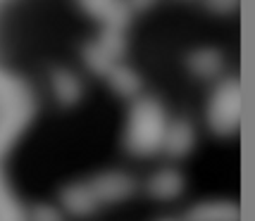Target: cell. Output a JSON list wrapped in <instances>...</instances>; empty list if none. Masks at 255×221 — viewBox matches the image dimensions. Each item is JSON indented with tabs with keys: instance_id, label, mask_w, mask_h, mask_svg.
Here are the masks:
<instances>
[{
	"instance_id": "obj_9",
	"label": "cell",
	"mask_w": 255,
	"mask_h": 221,
	"mask_svg": "<svg viewBox=\"0 0 255 221\" xmlns=\"http://www.w3.org/2000/svg\"><path fill=\"white\" fill-rule=\"evenodd\" d=\"M50 83H53V93H55L57 102L62 107H72V105L79 102V98H81V81L72 72L55 69L50 74Z\"/></svg>"
},
{
	"instance_id": "obj_5",
	"label": "cell",
	"mask_w": 255,
	"mask_h": 221,
	"mask_svg": "<svg viewBox=\"0 0 255 221\" xmlns=\"http://www.w3.org/2000/svg\"><path fill=\"white\" fill-rule=\"evenodd\" d=\"M196 145V131L191 122L186 119H177V122L167 124L165 141H162V150L169 157H186Z\"/></svg>"
},
{
	"instance_id": "obj_11",
	"label": "cell",
	"mask_w": 255,
	"mask_h": 221,
	"mask_svg": "<svg viewBox=\"0 0 255 221\" xmlns=\"http://www.w3.org/2000/svg\"><path fill=\"white\" fill-rule=\"evenodd\" d=\"M84 60H86V65H89L91 72H93V74H98V76H105L112 67L117 65V62H115V60H112V57L108 55L98 43L86 45V50H84Z\"/></svg>"
},
{
	"instance_id": "obj_15",
	"label": "cell",
	"mask_w": 255,
	"mask_h": 221,
	"mask_svg": "<svg viewBox=\"0 0 255 221\" xmlns=\"http://www.w3.org/2000/svg\"><path fill=\"white\" fill-rule=\"evenodd\" d=\"M205 5L210 7L212 12H232L236 10V5H239V0H205Z\"/></svg>"
},
{
	"instance_id": "obj_16",
	"label": "cell",
	"mask_w": 255,
	"mask_h": 221,
	"mask_svg": "<svg viewBox=\"0 0 255 221\" xmlns=\"http://www.w3.org/2000/svg\"><path fill=\"white\" fill-rule=\"evenodd\" d=\"M155 0H129V7L131 10H148Z\"/></svg>"
},
{
	"instance_id": "obj_4",
	"label": "cell",
	"mask_w": 255,
	"mask_h": 221,
	"mask_svg": "<svg viewBox=\"0 0 255 221\" xmlns=\"http://www.w3.org/2000/svg\"><path fill=\"white\" fill-rule=\"evenodd\" d=\"M60 202L67 212H72L74 217H91L98 210V198L93 195L89 183H72L60 190Z\"/></svg>"
},
{
	"instance_id": "obj_12",
	"label": "cell",
	"mask_w": 255,
	"mask_h": 221,
	"mask_svg": "<svg viewBox=\"0 0 255 221\" xmlns=\"http://www.w3.org/2000/svg\"><path fill=\"white\" fill-rule=\"evenodd\" d=\"M96 43L108 53V55L117 62L120 57L124 55V50H127V41H124V33L122 31H117V29H108L105 26V31L100 33V38L96 41Z\"/></svg>"
},
{
	"instance_id": "obj_1",
	"label": "cell",
	"mask_w": 255,
	"mask_h": 221,
	"mask_svg": "<svg viewBox=\"0 0 255 221\" xmlns=\"http://www.w3.org/2000/svg\"><path fill=\"white\" fill-rule=\"evenodd\" d=\"M167 131V117L162 105L153 98H141L133 102L127 133H124V145L127 150L136 157H150L157 150H162Z\"/></svg>"
},
{
	"instance_id": "obj_6",
	"label": "cell",
	"mask_w": 255,
	"mask_h": 221,
	"mask_svg": "<svg viewBox=\"0 0 255 221\" xmlns=\"http://www.w3.org/2000/svg\"><path fill=\"white\" fill-rule=\"evenodd\" d=\"M184 221H239V207L224 200L200 202L186 212Z\"/></svg>"
},
{
	"instance_id": "obj_3",
	"label": "cell",
	"mask_w": 255,
	"mask_h": 221,
	"mask_svg": "<svg viewBox=\"0 0 255 221\" xmlns=\"http://www.w3.org/2000/svg\"><path fill=\"white\" fill-rule=\"evenodd\" d=\"M89 186L100 205H112V202L131 198L136 190V181L124 171H105V174H98Z\"/></svg>"
},
{
	"instance_id": "obj_14",
	"label": "cell",
	"mask_w": 255,
	"mask_h": 221,
	"mask_svg": "<svg viewBox=\"0 0 255 221\" xmlns=\"http://www.w3.org/2000/svg\"><path fill=\"white\" fill-rule=\"evenodd\" d=\"M29 219L31 221H65V217L53 205H36L29 212Z\"/></svg>"
},
{
	"instance_id": "obj_2",
	"label": "cell",
	"mask_w": 255,
	"mask_h": 221,
	"mask_svg": "<svg viewBox=\"0 0 255 221\" xmlns=\"http://www.w3.org/2000/svg\"><path fill=\"white\" fill-rule=\"evenodd\" d=\"M208 124L217 136H232L241 124V86L236 78L222 81L208 105Z\"/></svg>"
},
{
	"instance_id": "obj_10",
	"label": "cell",
	"mask_w": 255,
	"mask_h": 221,
	"mask_svg": "<svg viewBox=\"0 0 255 221\" xmlns=\"http://www.w3.org/2000/svg\"><path fill=\"white\" fill-rule=\"evenodd\" d=\"M108 83L112 86V90L122 98H136L141 93V76L133 72L131 67H124V65H115L105 74Z\"/></svg>"
},
{
	"instance_id": "obj_13",
	"label": "cell",
	"mask_w": 255,
	"mask_h": 221,
	"mask_svg": "<svg viewBox=\"0 0 255 221\" xmlns=\"http://www.w3.org/2000/svg\"><path fill=\"white\" fill-rule=\"evenodd\" d=\"M115 2H117V0H79V5L89 12L91 17H96V19H100V22L105 19V14L112 10Z\"/></svg>"
},
{
	"instance_id": "obj_8",
	"label": "cell",
	"mask_w": 255,
	"mask_h": 221,
	"mask_svg": "<svg viewBox=\"0 0 255 221\" xmlns=\"http://www.w3.org/2000/svg\"><path fill=\"white\" fill-rule=\"evenodd\" d=\"M184 190V178L174 169H162L150 176L148 181V193L155 200H174Z\"/></svg>"
},
{
	"instance_id": "obj_7",
	"label": "cell",
	"mask_w": 255,
	"mask_h": 221,
	"mask_svg": "<svg viewBox=\"0 0 255 221\" xmlns=\"http://www.w3.org/2000/svg\"><path fill=\"white\" fill-rule=\"evenodd\" d=\"M186 65H189L191 74L200 78H215L224 67L222 53L215 50V48H200V50H193L189 57H186Z\"/></svg>"
},
{
	"instance_id": "obj_17",
	"label": "cell",
	"mask_w": 255,
	"mask_h": 221,
	"mask_svg": "<svg viewBox=\"0 0 255 221\" xmlns=\"http://www.w3.org/2000/svg\"><path fill=\"white\" fill-rule=\"evenodd\" d=\"M160 221H179V219H160Z\"/></svg>"
}]
</instances>
